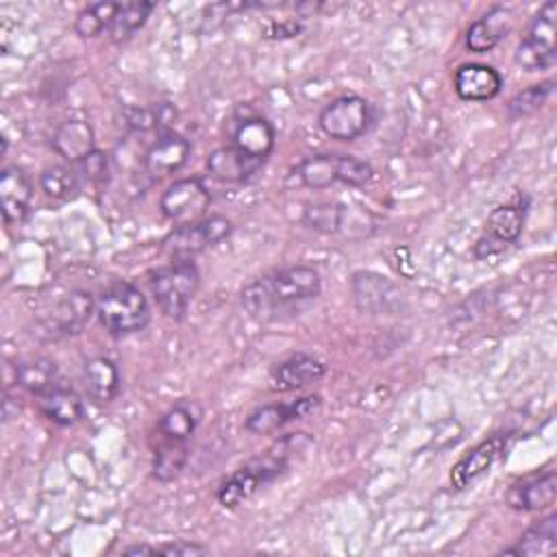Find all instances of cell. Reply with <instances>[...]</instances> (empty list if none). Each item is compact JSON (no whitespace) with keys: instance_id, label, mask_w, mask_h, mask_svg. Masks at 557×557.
I'll use <instances>...</instances> for the list:
<instances>
[{"instance_id":"obj_1","label":"cell","mask_w":557,"mask_h":557,"mask_svg":"<svg viewBox=\"0 0 557 557\" xmlns=\"http://www.w3.org/2000/svg\"><path fill=\"white\" fill-rule=\"evenodd\" d=\"M322 278L311 265L274 270L250 281L242 289V307L255 320H272L281 311L320 296Z\"/></svg>"},{"instance_id":"obj_2","label":"cell","mask_w":557,"mask_h":557,"mask_svg":"<svg viewBox=\"0 0 557 557\" xmlns=\"http://www.w3.org/2000/svg\"><path fill=\"white\" fill-rule=\"evenodd\" d=\"M287 446H289V435L278 444H274V448H270L263 457L250 459L248 463L237 468L233 474H228L215 492L218 503L226 509H235L237 505L255 496L263 485L281 476L287 470L289 453H294Z\"/></svg>"},{"instance_id":"obj_3","label":"cell","mask_w":557,"mask_h":557,"mask_svg":"<svg viewBox=\"0 0 557 557\" xmlns=\"http://www.w3.org/2000/svg\"><path fill=\"white\" fill-rule=\"evenodd\" d=\"M148 285L161 313L183 320L200 287V270L194 259H174L148 274Z\"/></svg>"},{"instance_id":"obj_4","label":"cell","mask_w":557,"mask_h":557,"mask_svg":"<svg viewBox=\"0 0 557 557\" xmlns=\"http://www.w3.org/2000/svg\"><path fill=\"white\" fill-rule=\"evenodd\" d=\"M100 324L115 337L144 331L150 322V305L133 283H113L96 300Z\"/></svg>"},{"instance_id":"obj_5","label":"cell","mask_w":557,"mask_h":557,"mask_svg":"<svg viewBox=\"0 0 557 557\" xmlns=\"http://www.w3.org/2000/svg\"><path fill=\"white\" fill-rule=\"evenodd\" d=\"M294 174L300 178V183L309 189H326L335 183H344L350 187H361L374 176V168L352 154H309L305 157Z\"/></svg>"},{"instance_id":"obj_6","label":"cell","mask_w":557,"mask_h":557,"mask_svg":"<svg viewBox=\"0 0 557 557\" xmlns=\"http://www.w3.org/2000/svg\"><path fill=\"white\" fill-rule=\"evenodd\" d=\"M513 61L527 72L550 70L557 63V2L548 0L529 22Z\"/></svg>"},{"instance_id":"obj_7","label":"cell","mask_w":557,"mask_h":557,"mask_svg":"<svg viewBox=\"0 0 557 557\" xmlns=\"http://www.w3.org/2000/svg\"><path fill=\"white\" fill-rule=\"evenodd\" d=\"M372 124V104L357 96L346 94L331 100L318 115L320 131L337 141H355Z\"/></svg>"},{"instance_id":"obj_8","label":"cell","mask_w":557,"mask_h":557,"mask_svg":"<svg viewBox=\"0 0 557 557\" xmlns=\"http://www.w3.org/2000/svg\"><path fill=\"white\" fill-rule=\"evenodd\" d=\"M233 233V222L224 215H209L191 224H178L163 242L172 259H194L205 248L218 246Z\"/></svg>"},{"instance_id":"obj_9","label":"cell","mask_w":557,"mask_h":557,"mask_svg":"<svg viewBox=\"0 0 557 557\" xmlns=\"http://www.w3.org/2000/svg\"><path fill=\"white\" fill-rule=\"evenodd\" d=\"M352 302L359 311L370 315H392L405 307V294L400 287L372 270H357L350 276Z\"/></svg>"},{"instance_id":"obj_10","label":"cell","mask_w":557,"mask_h":557,"mask_svg":"<svg viewBox=\"0 0 557 557\" xmlns=\"http://www.w3.org/2000/svg\"><path fill=\"white\" fill-rule=\"evenodd\" d=\"M211 205V191L198 176L174 181L159 198L161 213L176 224H191L205 218Z\"/></svg>"},{"instance_id":"obj_11","label":"cell","mask_w":557,"mask_h":557,"mask_svg":"<svg viewBox=\"0 0 557 557\" xmlns=\"http://www.w3.org/2000/svg\"><path fill=\"white\" fill-rule=\"evenodd\" d=\"M527 207L520 202H507L492 209L485 222V235L476 239L474 244V257L487 259L492 255L503 252L509 244L518 242L524 228Z\"/></svg>"},{"instance_id":"obj_12","label":"cell","mask_w":557,"mask_h":557,"mask_svg":"<svg viewBox=\"0 0 557 557\" xmlns=\"http://www.w3.org/2000/svg\"><path fill=\"white\" fill-rule=\"evenodd\" d=\"M320 405H322V398L318 394L302 396V398H296L289 403L261 405L248 413V418L244 420V429L255 435H268V433L285 426L287 422L302 420V418L311 416L313 411H318Z\"/></svg>"},{"instance_id":"obj_13","label":"cell","mask_w":557,"mask_h":557,"mask_svg":"<svg viewBox=\"0 0 557 557\" xmlns=\"http://www.w3.org/2000/svg\"><path fill=\"white\" fill-rule=\"evenodd\" d=\"M509 442L507 433H494L479 442L474 448H470L450 470V487L453 490H466L472 481H476L481 474H485L505 453Z\"/></svg>"},{"instance_id":"obj_14","label":"cell","mask_w":557,"mask_h":557,"mask_svg":"<svg viewBox=\"0 0 557 557\" xmlns=\"http://www.w3.org/2000/svg\"><path fill=\"white\" fill-rule=\"evenodd\" d=\"M326 374V363L320 361L313 355L307 352H296L276 366H272L268 374V385L272 392L285 394V392H296L302 389L315 381H320Z\"/></svg>"},{"instance_id":"obj_15","label":"cell","mask_w":557,"mask_h":557,"mask_svg":"<svg viewBox=\"0 0 557 557\" xmlns=\"http://www.w3.org/2000/svg\"><path fill=\"white\" fill-rule=\"evenodd\" d=\"M191 154V141L181 133H163L144 154V172L152 178H165L178 172Z\"/></svg>"},{"instance_id":"obj_16","label":"cell","mask_w":557,"mask_h":557,"mask_svg":"<svg viewBox=\"0 0 557 557\" xmlns=\"http://www.w3.org/2000/svg\"><path fill=\"white\" fill-rule=\"evenodd\" d=\"M557 498V474L555 470L537 472L516 481L507 490V505L516 511H544Z\"/></svg>"},{"instance_id":"obj_17","label":"cell","mask_w":557,"mask_h":557,"mask_svg":"<svg viewBox=\"0 0 557 557\" xmlns=\"http://www.w3.org/2000/svg\"><path fill=\"white\" fill-rule=\"evenodd\" d=\"M94 311H96L94 296L85 289H74L52 307L50 315L46 318V329L50 331L52 337L81 333V329L89 322Z\"/></svg>"},{"instance_id":"obj_18","label":"cell","mask_w":557,"mask_h":557,"mask_svg":"<svg viewBox=\"0 0 557 557\" xmlns=\"http://www.w3.org/2000/svg\"><path fill=\"white\" fill-rule=\"evenodd\" d=\"M453 87L461 100L483 102V100H492L500 94L503 76L492 65L463 63L455 70Z\"/></svg>"},{"instance_id":"obj_19","label":"cell","mask_w":557,"mask_h":557,"mask_svg":"<svg viewBox=\"0 0 557 557\" xmlns=\"http://www.w3.org/2000/svg\"><path fill=\"white\" fill-rule=\"evenodd\" d=\"M511 22H513V13L509 7H503V4L492 7L468 26L466 48L476 54L494 50L500 44V39H505L507 33L511 30Z\"/></svg>"},{"instance_id":"obj_20","label":"cell","mask_w":557,"mask_h":557,"mask_svg":"<svg viewBox=\"0 0 557 557\" xmlns=\"http://www.w3.org/2000/svg\"><path fill=\"white\" fill-rule=\"evenodd\" d=\"M30 198L33 183L28 174L17 165H4L0 170V207L4 222H22L28 213Z\"/></svg>"},{"instance_id":"obj_21","label":"cell","mask_w":557,"mask_h":557,"mask_svg":"<svg viewBox=\"0 0 557 557\" xmlns=\"http://www.w3.org/2000/svg\"><path fill=\"white\" fill-rule=\"evenodd\" d=\"M274 141H276L274 126L261 115L242 117L239 122H235L231 133V146H235L237 150L259 161H265L272 154Z\"/></svg>"},{"instance_id":"obj_22","label":"cell","mask_w":557,"mask_h":557,"mask_svg":"<svg viewBox=\"0 0 557 557\" xmlns=\"http://www.w3.org/2000/svg\"><path fill=\"white\" fill-rule=\"evenodd\" d=\"M265 161L248 157L235 146H220L207 157V172L222 183H246Z\"/></svg>"},{"instance_id":"obj_23","label":"cell","mask_w":557,"mask_h":557,"mask_svg":"<svg viewBox=\"0 0 557 557\" xmlns=\"http://www.w3.org/2000/svg\"><path fill=\"white\" fill-rule=\"evenodd\" d=\"M52 148L59 157L76 165L96 152L94 128L85 120H65L52 135Z\"/></svg>"},{"instance_id":"obj_24","label":"cell","mask_w":557,"mask_h":557,"mask_svg":"<svg viewBox=\"0 0 557 557\" xmlns=\"http://www.w3.org/2000/svg\"><path fill=\"white\" fill-rule=\"evenodd\" d=\"M35 398L39 411L59 426H72L85 418V405L81 396L65 383H57Z\"/></svg>"},{"instance_id":"obj_25","label":"cell","mask_w":557,"mask_h":557,"mask_svg":"<svg viewBox=\"0 0 557 557\" xmlns=\"http://www.w3.org/2000/svg\"><path fill=\"white\" fill-rule=\"evenodd\" d=\"M83 383L87 396L96 405H109L117 398L122 381L120 370L109 357H94L83 368Z\"/></svg>"},{"instance_id":"obj_26","label":"cell","mask_w":557,"mask_h":557,"mask_svg":"<svg viewBox=\"0 0 557 557\" xmlns=\"http://www.w3.org/2000/svg\"><path fill=\"white\" fill-rule=\"evenodd\" d=\"M557 550V516L548 513L546 518L531 524L520 540L500 550V555H516V557H548Z\"/></svg>"},{"instance_id":"obj_27","label":"cell","mask_w":557,"mask_h":557,"mask_svg":"<svg viewBox=\"0 0 557 557\" xmlns=\"http://www.w3.org/2000/svg\"><path fill=\"white\" fill-rule=\"evenodd\" d=\"M202 418V407L196 400H178L174 403L157 422V433L159 437L165 440H181L189 442L194 431L198 429Z\"/></svg>"},{"instance_id":"obj_28","label":"cell","mask_w":557,"mask_h":557,"mask_svg":"<svg viewBox=\"0 0 557 557\" xmlns=\"http://www.w3.org/2000/svg\"><path fill=\"white\" fill-rule=\"evenodd\" d=\"M15 381L22 389L39 396L54 387L59 381V368L52 359L30 357L15 363Z\"/></svg>"},{"instance_id":"obj_29","label":"cell","mask_w":557,"mask_h":557,"mask_svg":"<svg viewBox=\"0 0 557 557\" xmlns=\"http://www.w3.org/2000/svg\"><path fill=\"white\" fill-rule=\"evenodd\" d=\"M187 459H189L187 442L161 437L152 455V476L159 483H170L183 472Z\"/></svg>"},{"instance_id":"obj_30","label":"cell","mask_w":557,"mask_h":557,"mask_svg":"<svg viewBox=\"0 0 557 557\" xmlns=\"http://www.w3.org/2000/svg\"><path fill=\"white\" fill-rule=\"evenodd\" d=\"M154 2H148V0H137V2H120L117 4V11H115V17L109 26V37L111 41L120 44V41H126L131 39L144 24L146 20L150 17V13L154 11Z\"/></svg>"},{"instance_id":"obj_31","label":"cell","mask_w":557,"mask_h":557,"mask_svg":"<svg viewBox=\"0 0 557 557\" xmlns=\"http://www.w3.org/2000/svg\"><path fill=\"white\" fill-rule=\"evenodd\" d=\"M39 187L52 200H72L81 191V176L72 165H50L39 174Z\"/></svg>"},{"instance_id":"obj_32","label":"cell","mask_w":557,"mask_h":557,"mask_svg":"<svg viewBox=\"0 0 557 557\" xmlns=\"http://www.w3.org/2000/svg\"><path fill=\"white\" fill-rule=\"evenodd\" d=\"M344 213H346V205L337 200H320V202L305 205L300 220L311 231L331 235L344 226Z\"/></svg>"},{"instance_id":"obj_33","label":"cell","mask_w":557,"mask_h":557,"mask_svg":"<svg viewBox=\"0 0 557 557\" xmlns=\"http://www.w3.org/2000/svg\"><path fill=\"white\" fill-rule=\"evenodd\" d=\"M120 2H94L87 4L74 22V30L83 37V39H91L98 37L102 30H109L115 11H117Z\"/></svg>"},{"instance_id":"obj_34","label":"cell","mask_w":557,"mask_h":557,"mask_svg":"<svg viewBox=\"0 0 557 557\" xmlns=\"http://www.w3.org/2000/svg\"><path fill=\"white\" fill-rule=\"evenodd\" d=\"M553 85H555L553 81H544V83H537V85H531V87L518 91L507 104V115L511 120H522V117L533 115L535 111H540L546 104L548 96L553 94Z\"/></svg>"},{"instance_id":"obj_35","label":"cell","mask_w":557,"mask_h":557,"mask_svg":"<svg viewBox=\"0 0 557 557\" xmlns=\"http://www.w3.org/2000/svg\"><path fill=\"white\" fill-rule=\"evenodd\" d=\"M302 33V17L296 20H270L263 24V37L268 39H289Z\"/></svg>"},{"instance_id":"obj_36","label":"cell","mask_w":557,"mask_h":557,"mask_svg":"<svg viewBox=\"0 0 557 557\" xmlns=\"http://www.w3.org/2000/svg\"><path fill=\"white\" fill-rule=\"evenodd\" d=\"M205 553H209V548L187 540H176V542L157 546V555H205Z\"/></svg>"},{"instance_id":"obj_37","label":"cell","mask_w":557,"mask_h":557,"mask_svg":"<svg viewBox=\"0 0 557 557\" xmlns=\"http://www.w3.org/2000/svg\"><path fill=\"white\" fill-rule=\"evenodd\" d=\"M76 165H81V168H85V172H87V176L91 178V181H104V176H107V170H109V165H107V154H102V152H91L85 161H81V163H76Z\"/></svg>"},{"instance_id":"obj_38","label":"cell","mask_w":557,"mask_h":557,"mask_svg":"<svg viewBox=\"0 0 557 557\" xmlns=\"http://www.w3.org/2000/svg\"><path fill=\"white\" fill-rule=\"evenodd\" d=\"M124 555H157V546H148V544H135V546H126Z\"/></svg>"}]
</instances>
